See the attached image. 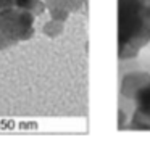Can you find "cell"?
Returning a JSON list of instances; mask_svg holds the SVG:
<instances>
[{
    "label": "cell",
    "mask_w": 150,
    "mask_h": 145,
    "mask_svg": "<svg viewBox=\"0 0 150 145\" xmlns=\"http://www.w3.org/2000/svg\"><path fill=\"white\" fill-rule=\"evenodd\" d=\"M63 26H65V23H63V21H58V19L50 18V21L44 24L42 31H44V34L49 35L50 39H55V37H58V35L63 32Z\"/></svg>",
    "instance_id": "cell-7"
},
{
    "label": "cell",
    "mask_w": 150,
    "mask_h": 145,
    "mask_svg": "<svg viewBox=\"0 0 150 145\" xmlns=\"http://www.w3.org/2000/svg\"><path fill=\"white\" fill-rule=\"evenodd\" d=\"M15 3H16L20 8L33 13L34 16L44 15V13L47 11V6H45V2H44V0H15Z\"/></svg>",
    "instance_id": "cell-6"
},
{
    "label": "cell",
    "mask_w": 150,
    "mask_h": 145,
    "mask_svg": "<svg viewBox=\"0 0 150 145\" xmlns=\"http://www.w3.org/2000/svg\"><path fill=\"white\" fill-rule=\"evenodd\" d=\"M34 35V15L15 0H0V50L10 48Z\"/></svg>",
    "instance_id": "cell-2"
},
{
    "label": "cell",
    "mask_w": 150,
    "mask_h": 145,
    "mask_svg": "<svg viewBox=\"0 0 150 145\" xmlns=\"http://www.w3.org/2000/svg\"><path fill=\"white\" fill-rule=\"evenodd\" d=\"M44 2H45L50 18L66 23L69 15L78 11L86 3V0H44Z\"/></svg>",
    "instance_id": "cell-4"
},
{
    "label": "cell",
    "mask_w": 150,
    "mask_h": 145,
    "mask_svg": "<svg viewBox=\"0 0 150 145\" xmlns=\"http://www.w3.org/2000/svg\"><path fill=\"white\" fill-rule=\"evenodd\" d=\"M150 82V74L145 71H132L123 76L121 79V97L126 100H132L136 92Z\"/></svg>",
    "instance_id": "cell-5"
},
{
    "label": "cell",
    "mask_w": 150,
    "mask_h": 145,
    "mask_svg": "<svg viewBox=\"0 0 150 145\" xmlns=\"http://www.w3.org/2000/svg\"><path fill=\"white\" fill-rule=\"evenodd\" d=\"M136 110L132 113L131 122L126 126L127 129H147L150 131V82L140 87L132 97Z\"/></svg>",
    "instance_id": "cell-3"
},
{
    "label": "cell",
    "mask_w": 150,
    "mask_h": 145,
    "mask_svg": "<svg viewBox=\"0 0 150 145\" xmlns=\"http://www.w3.org/2000/svg\"><path fill=\"white\" fill-rule=\"evenodd\" d=\"M150 42V0H118V57L134 58Z\"/></svg>",
    "instance_id": "cell-1"
}]
</instances>
